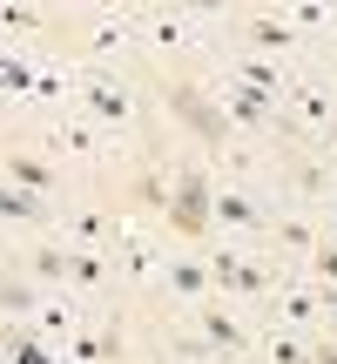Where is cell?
Returning a JSON list of instances; mask_svg holds the SVG:
<instances>
[{"mask_svg": "<svg viewBox=\"0 0 337 364\" xmlns=\"http://www.w3.org/2000/svg\"><path fill=\"white\" fill-rule=\"evenodd\" d=\"M34 68H27V61H14V54H0V88H7V95H34Z\"/></svg>", "mask_w": 337, "mask_h": 364, "instance_id": "cell-16", "label": "cell"}, {"mask_svg": "<svg viewBox=\"0 0 337 364\" xmlns=\"http://www.w3.org/2000/svg\"><path fill=\"white\" fill-rule=\"evenodd\" d=\"M0 351H7V364H61V358H54V344L34 338L27 324H7V331H0Z\"/></svg>", "mask_w": 337, "mask_h": 364, "instance_id": "cell-5", "label": "cell"}, {"mask_svg": "<svg viewBox=\"0 0 337 364\" xmlns=\"http://www.w3.org/2000/svg\"><path fill=\"white\" fill-rule=\"evenodd\" d=\"M88 115L122 129V122L135 115V102H129V88H122V81H88Z\"/></svg>", "mask_w": 337, "mask_h": 364, "instance_id": "cell-6", "label": "cell"}, {"mask_svg": "<svg viewBox=\"0 0 337 364\" xmlns=\"http://www.w3.org/2000/svg\"><path fill=\"white\" fill-rule=\"evenodd\" d=\"M236 81H243V88H263V95H284V68L263 61V54H250V61L236 68Z\"/></svg>", "mask_w": 337, "mask_h": 364, "instance_id": "cell-13", "label": "cell"}, {"mask_svg": "<svg viewBox=\"0 0 337 364\" xmlns=\"http://www.w3.org/2000/svg\"><path fill=\"white\" fill-rule=\"evenodd\" d=\"M168 230L176 236H209V223H216V189H209V176L196 169H176V189H168Z\"/></svg>", "mask_w": 337, "mask_h": 364, "instance_id": "cell-1", "label": "cell"}, {"mask_svg": "<svg viewBox=\"0 0 337 364\" xmlns=\"http://www.w3.org/2000/svg\"><path fill=\"white\" fill-rule=\"evenodd\" d=\"M270 364H311V351L297 338H270Z\"/></svg>", "mask_w": 337, "mask_h": 364, "instance_id": "cell-23", "label": "cell"}, {"mask_svg": "<svg viewBox=\"0 0 337 364\" xmlns=\"http://www.w3.org/2000/svg\"><path fill=\"white\" fill-rule=\"evenodd\" d=\"M34 277H41V284H61V277H68V243L41 250V257H34Z\"/></svg>", "mask_w": 337, "mask_h": 364, "instance_id": "cell-17", "label": "cell"}, {"mask_svg": "<svg viewBox=\"0 0 337 364\" xmlns=\"http://www.w3.org/2000/svg\"><path fill=\"white\" fill-rule=\"evenodd\" d=\"M203 338L216 344L223 358H230V351H243V331H236V317H223V311H203Z\"/></svg>", "mask_w": 337, "mask_h": 364, "instance_id": "cell-14", "label": "cell"}, {"mask_svg": "<svg viewBox=\"0 0 337 364\" xmlns=\"http://www.w3.org/2000/svg\"><path fill=\"white\" fill-rule=\"evenodd\" d=\"M311 364H337V344H317V351H311Z\"/></svg>", "mask_w": 337, "mask_h": 364, "instance_id": "cell-27", "label": "cell"}, {"mask_svg": "<svg viewBox=\"0 0 337 364\" xmlns=\"http://www.w3.org/2000/svg\"><path fill=\"white\" fill-rule=\"evenodd\" d=\"M0 311H7V317H21V311H34V290H27L21 277H7V284H0Z\"/></svg>", "mask_w": 337, "mask_h": 364, "instance_id": "cell-19", "label": "cell"}, {"mask_svg": "<svg viewBox=\"0 0 337 364\" xmlns=\"http://www.w3.org/2000/svg\"><path fill=\"white\" fill-rule=\"evenodd\" d=\"M182 364H196V358H182Z\"/></svg>", "mask_w": 337, "mask_h": 364, "instance_id": "cell-29", "label": "cell"}, {"mask_svg": "<svg viewBox=\"0 0 337 364\" xmlns=\"http://www.w3.org/2000/svg\"><path fill=\"white\" fill-rule=\"evenodd\" d=\"M68 351H75L81 364H102V338H68Z\"/></svg>", "mask_w": 337, "mask_h": 364, "instance_id": "cell-24", "label": "cell"}, {"mask_svg": "<svg viewBox=\"0 0 337 364\" xmlns=\"http://www.w3.org/2000/svg\"><path fill=\"white\" fill-rule=\"evenodd\" d=\"M68 324H75V304H48V311H41V331H48V338H68Z\"/></svg>", "mask_w": 337, "mask_h": 364, "instance_id": "cell-22", "label": "cell"}, {"mask_svg": "<svg viewBox=\"0 0 337 364\" xmlns=\"http://www.w3.org/2000/svg\"><path fill=\"white\" fill-rule=\"evenodd\" d=\"M311 277H317V284H337V243H331V236H317V250H311Z\"/></svg>", "mask_w": 337, "mask_h": 364, "instance_id": "cell-18", "label": "cell"}, {"mask_svg": "<svg viewBox=\"0 0 337 364\" xmlns=\"http://www.w3.org/2000/svg\"><path fill=\"white\" fill-rule=\"evenodd\" d=\"M209 284H216V290H243V297H257V290H270V270H263V263H243L236 250H223V257H209Z\"/></svg>", "mask_w": 337, "mask_h": 364, "instance_id": "cell-4", "label": "cell"}, {"mask_svg": "<svg viewBox=\"0 0 337 364\" xmlns=\"http://www.w3.org/2000/svg\"><path fill=\"white\" fill-rule=\"evenodd\" d=\"M168 290H176V297H203L209 290V263H189V257H168Z\"/></svg>", "mask_w": 337, "mask_h": 364, "instance_id": "cell-11", "label": "cell"}, {"mask_svg": "<svg viewBox=\"0 0 337 364\" xmlns=\"http://www.w3.org/2000/svg\"><path fill=\"white\" fill-rule=\"evenodd\" d=\"M216 223H236V230H270V216H263L250 196H230V189L216 196Z\"/></svg>", "mask_w": 337, "mask_h": 364, "instance_id": "cell-10", "label": "cell"}, {"mask_svg": "<svg viewBox=\"0 0 337 364\" xmlns=\"http://www.w3.org/2000/svg\"><path fill=\"white\" fill-rule=\"evenodd\" d=\"M162 108L182 122V129L196 135V142H223L230 135V115H223L216 102H209L203 88H189V81H176V88H162Z\"/></svg>", "mask_w": 337, "mask_h": 364, "instance_id": "cell-2", "label": "cell"}, {"mask_svg": "<svg viewBox=\"0 0 337 364\" xmlns=\"http://www.w3.org/2000/svg\"><path fill=\"white\" fill-rule=\"evenodd\" d=\"M135 203L142 209H168V182L162 176H135Z\"/></svg>", "mask_w": 337, "mask_h": 364, "instance_id": "cell-20", "label": "cell"}, {"mask_svg": "<svg viewBox=\"0 0 337 364\" xmlns=\"http://www.w3.org/2000/svg\"><path fill=\"white\" fill-rule=\"evenodd\" d=\"M284 95H297V108H304V122H311V129H337V115H331V102H324V95H317V88H284Z\"/></svg>", "mask_w": 337, "mask_h": 364, "instance_id": "cell-15", "label": "cell"}, {"mask_svg": "<svg viewBox=\"0 0 337 364\" xmlns=\"http://www.w3.org/2000/svg\"><path fill=\"white\" fill-rule=\"evenodd\" d=\"M317 317H331V324H337V284L317 290Z\"/></svg>", "mask_w": 337, "mask_h": 364, "instance_id": "cell-26", "label": "cell"}, {"mask_svg": "<svg viewBox=\"0 0 337 364\" xmlns=\"http://www.w3.org/2000/svg\"><path fill=\"white\" fill-rule=\"evenodd\" d=\"M48 196H34V189H14V182H0V223H41L48 216Z\"/></svg>", "mask_w": 337, "mask_h": 364, "instance_id": "cell-9", "label": "cell"}, {"mask_svg": "<svg viewBox=\"0 0 337 364\" xmlns=\"http://www.w3.org/2000/svg\"><path fill=\"white\" fill-rule=\"evenodd\" d=\"M270 230H277V243H284V250H317L311 223H270Z\"/></svg>", "mask_w": 337, "mask_h": 364, "instance_id": "cell-21", "label": "cell"}, {"mask_svg": "<svg viewBox=\"0 0 337 364\" xmlns=\"http://www.w3.org/2000/svg\"><path fill=\"white\" fill-rule=\"evenodd\" d=\"M216 108H223L230 122H243V129H277V95H263V88H243V81H230Z\"/></svg>", "mask_w": 337, "mask_h": 364, "instance_id": "cell-3", "label": "cell"}, {"mask_svg": "<svg viewBox=\"0 0 337 364\" xmlns=\"http://www.w3.org/2000/svg\"><path fill=\"white\" fill-rule=\"evenodd\" d=\"M68 284H108L102 250H88V243H75V250H68Z\"/></svg>", "mask_w": 337, "mask_h": 364, "instance_id": "cell-12", "label": "cell"}, {"mask_svg": "<svg viewBox=\"0 0 337 364\" xmlns=\"http://www.w3.org/2000/svg\"><path fill=\"white\" fill-rule=\"evenodd\" d=\"M0 284H7V263H0Z\"/></svg>", "mask_w": 337, "mask_h": 364, "instance_id": "cell-28", "label": "cell"}, {"mask_svg": "<svg viewBox=\"0 0 337 364\" xmlns=\"http://www.w3.org/2000/svg\"><path fill=\"white\" fill-rule=\"evenodd\" d=\"M7 182H14V189L48 196L54 189V169H48V162H34V156H21V149H7Z\"/></svg>", "mask_w": 337, "mask_h": 364, "instance_id": "cell-8", "label": "cell"}, {"mask_svg": "<svg viewBox=\"0 0 337 364\" xmlns=\"http://www.w3.org/2000/svg\"><path fill=\"white\" fill-rule=\"evenodd\" d=\"M243 34H250V48H257L263 61H270V54H284L290 41H297V34H290V21H277V14H257V21H250Z\"/></svg>", "mask_w": 337, "mask_h": 364, "instance_id": "cell-7", "label": "cell"}, {"mask_svg": "<svg viewBox=\"0 0 337 364\" xmlns=\"http://www.w3.org/2000/svg\"><path fill=\"white\" fill-rule=\"evenodd\" d=\"M54 142H68L75 156H88V149H95V135H88V129H68V135H54Z\"/></svg>", "mask_w": 337, "mask_h": 364, "instance_id": "cell-25", "label": "cell"}, {"mask_svg": "<svg viewBox=\"0 0 337 364\" xmlns=\"http://www.w3.org/2000/svg\"><path fill=\"white\" fill-rule=\"evenodd\" d=\"M0 182H7V176H0Z\"/></svg>", "mask_w": 337, "mask_h": 364, "instance_id": "cell-30", "label": "cell"}]
</instances>
